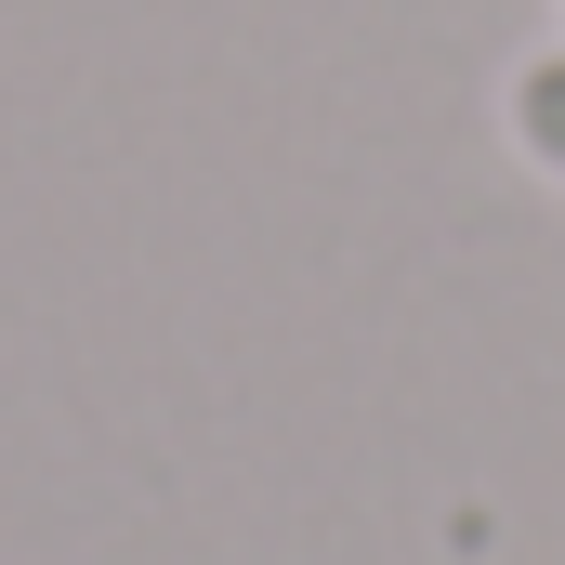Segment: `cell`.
<instances>
[{"instance_id": "cell-1", "label": "cell", "mask_w": 565, "mask_h": 565, "mask_svg": "<svg viewBox=\"0 0 565 565\" xmlns=\"http://www.w3.org/2000/svg\"><path fill=\"white\" fill-rule=\"evenodd\" d=\"M500 132H513V158H526L540 184H565V40L500 79Z\"/></svg>"}]
</instances>
